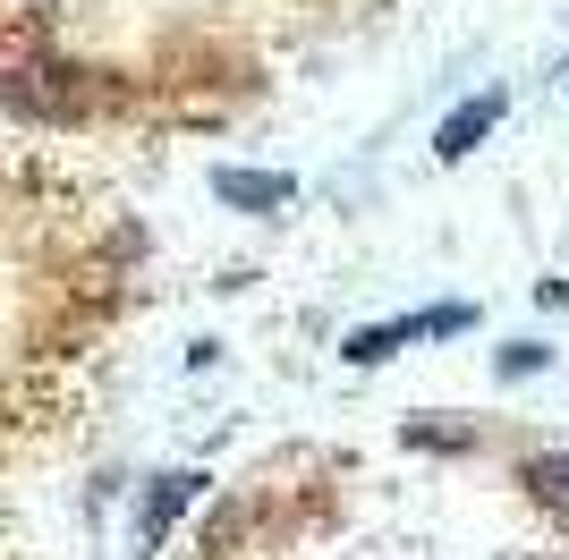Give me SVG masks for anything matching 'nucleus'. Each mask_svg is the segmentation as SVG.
I'll return each instance as SVG.
<instances>
[{"label":"nucleus","instance_id":"obj_1","mask_svg":"<svg viewBox=\"0 0 569 560\" xmlns=\"http://www.w3.org/2000/svg\"><path fill=\"white\" fill-rule=\"evenodd\" d=\"M468 323H476L468 306H433V314H417V323H375V331H357L340 357H349V366H382V357L408 349V340H442V331H468Z\"/></svg>","mask_w":569,"mask_h":560},{"label":"nucleus","instance_id":"obj_2","mask_svg":"<svg viewBox=\"0 0 569 560\" xmlns=\"http://www.w3.org/2000/svg\"><path fill=\"white\" fill-rule=\"evenodd\" d=\"M501 128V93H476V102H459L451 119H442V137H433V153H442V162H468L476 144L493 137Z\"/></svg>","mask_w":569,"mask_h":560},{"label":"nucleus","instance_id":"obj_3","mask_svg":"<svg viewBox=\"0 0 569 560\" xmlns=\"http://www.w3.org/2000/svg\"><path fill=\"white\" fill-rule=\"evenodd\" d=\"M213 196L221 204H247V212H281L298 196V179H281V170H213Z\"/></svg>","mask_w":569,"mask_h":560},{"label":"nucleus","instance_id":"obj_4","mask_svg":"<svg viewBox=\"0 0 569 560\" xmlns=\"http://www.w3.org/2000/svg\"><path fill=\"white\" fill-rule=\"evenodd\" d=\"M196 484H204V476H188V467L153 484V501H144V518H137V543H144V552H153V543L170 536V518H179V510H188V501H196Z\"/></svg>","mask_w":569,"mask_h":560},{"label":"nucleus","instance_id":"obj_5","mask_svg":"<svg viewBox=\"0 0 569 560\" xmlns=\"http://www.w3.org/2000/svg\"><path fill=\"white\" fill-rule=\"evenodd\" d=\"M527 484H536V501H561V510H569V459H536V467H527Z\"/></svg>","mask_w":569,"mask_h":560},{"label":"nucleus","instance_id":"obj_6","mask_svg":"<svg viewBox=\"0 0 569 560\" xmlns=\"http://www.w3.org/2000/svg\"><path fill=\"white\" fill-rule=\"evenodd\" d=\"M545 366V349H536V340H510V349H501V373H536Z\"/></svg>","mask_w":569,"mask_h":560}]
</instances>
